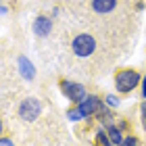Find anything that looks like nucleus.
<instances>
[{
	"instance_id": "obj_1",
	"label": "nucleus",
	"mask_w": 146,
	"mask_h": 146,
	"mask_svg": "<svg viewBox=\"0 0 146 146\" xmlns=\"http://www.w3.org/2000/svg\"><path fill=\"white\" fill-rule=\"evenodd\" d=\"M142 82V75L136 69H119L115 73V90L119 94H127V92L136 90Z\"/></svg>"
},
{
	"instance_id": "obj_2",
	"label": "nucleus",
	"mask_w": 146,
	"mask_h": 146,
	"mask_svg": "<svg viewBox=\"0 0 146 146\" xmlns=\"http://www.w3.org/2000/svg\"><path fill=\"white\" fill-rule=\"evenodd\" d=\"M71 50H73V54L79 56V58H86V56L94 54V50H96L94 36H90V34H77L75 38L71 40Z\"/></svg>"
},
{
	"instance_id": "obj_3",
	"label": "nucleus",
	"mask_w": 146,
	"mask_h": 146,
	"mask_svg": "<svg viewBox=\"0 0 146 146\" xmlns=\"http://www.w3.org/2000/svg\"><path fill=\"white\" fill-rule=\"evenodd\" d=\"M42 115V102L38 100V98L34 96H29V98H25V100L19 104V117L23 119V121H36V119Z\"/></svg>"
},
{
	"instance_id": "obj_4",
	"label": "nucleus",
	"mask_w": 146,
	"mask_h": 146,
	"mask_svg": "<svg viewBox=\"0 0 146 146\" xmlns=\"http://www.w3.org/2000/svg\"><path fill=\"white\" fill-rule=\"evenodd\" d=\"M61 92H63V96L67 98L69 102H75V104H79L86 96H88V92H86V88H84L82 84L69 82V79L61 82Z\"/></svg>"
},
{
	"instance_id": "obj_5",
	"label": "nucleus",
	"mask_w": 146,
	"mask_h": 146,
	"mask_svg": "<svg viewBox=\"0 0 146 146\" xmlns=\"http://www.w3.org/2000/svg\"><path fill=\"white\" fill-rule=\"evenodd\" d=\"M100 107H102V100H100L98 96H92V94H88L82 102L77 104V109L82 111V115H84L86 119H88V117H94L96 113L100 111Z\"/></svg>"
},
{
	"instance_id": "obj_6",
	"label": "nucleus",
	"mask_w": 146,
	"mask_h": 146,
	"mask_svg": "<svg viewBox=\"0 0 146 146\" xmlns=\"http://www.w3.org/2000/svg\"><path fill=\"white\" fill-rule=\"evenodd\" d=\"M50 31H52V19L46 15H38L34 21V34L38 38H46Z\"/></svg>"
},
{
	"instance_id": "obj_7",
	"label": "nucleus",
	"mask_w": 146,
	"mask_h": 146,
	"mask_svg": "<svg viewBox=\"0 0 146 146\" xmlns=\"http://www.w3.org/2000/svg\"><path fill=\"white\" fill-rule=\"evenodd\" d=\"M17 67H19V73H21L23 79L31 82V79L36 77V67H34V63H31L25 54H21V56L17 58Z\"/></svg>"
},
{
	"instance_id": "obj_8",
	"label": "nucleus",
	"mask_w": 146,
	"mask_h": 146,
	"mask_svg": "<svg viewBox=\"0 0 146 146\" xmlns=\"http://www.w3.org/2000/svg\"><path fill=\"white\" fill-rule=\"evenodd\" d=\"M117 9V0H92V11L98 15H109Z\"/></svg>"
},
{
	"instance_id": "obj_9",
	"label": "nucleus",
	"mask_w": 146,
	"mask_h": 146,
	"mask_svg": "<svg viewBox=\"0 0 146 146\" xmlns=\"http://www.w3.org/2000/svg\"><path fill=\"white\" fill-rule=\"evenodd\" d=\"M107 134H109L111 142L115 144V146H121V142H123V134H121V127H119V125L109 123V125H107Z\"/></svg>"
},
{
	"instance_id": "obj_10",
	"label": "nucleus",
	"mask_w": 146,
	"mask_h": 146,
	"mask_svg": "<svg viewBox=\"0 0 146 146\" xmlns=\"http://www.w3.org/2000/svg\"><path fill=\"white\" fill-rule=\"evenodd\" d=\"M96 117H98V121L100 123H104V125H109L111 121H113V113H111V107H100V111L96 113Z\"/></svg>"
},
{
	"instance_id": "obj_11",
	"label": "nucleus",
	"mask_w": 146,
	"mask_h": 146,
	"mask_svg": "<svg viewBox=\"0 0 146 146\" xmlns=\"http://www.w3.org/2000/svg\"><path fill=\"white\" fill-rule=\"evenodd\" d=\"M96 144H100V146H115V144L111 142L107 129H98V131H96Z\"/></svg>"
},
{
	"instance_id": "obj_12",
	"label": "nucleus",
	"mask_w": 146,
	"mask_h": 146,
	"mask_svg": "<svg viewBox=\"0 0 146 146\" xmlns=\"http://www.w3.org/2000/svg\"><path fill=\"white\" fill-rule=\"evenodd\" d=\"M67 117H69V121H79V119H84V115H82V111H79L77 107H75V109H69V113H67Z\"/></svg>"
},
{
	"instance_id": "obj_13",
	"label": "nucleus",
	"mask_w": 146,
	"mask_h": 146,
	"mask_svg": "<svg viewBox=\"0 0 146 146\" xmlns=\"http://www.w3.org/2000/svg\"><path fill=\"white\" fill-rule=\"evenodd\" d=\"M121 146H140V140L136 136H127V138H123Z\"/></svg>"
},
{
	"instance_id": "obj_14",
	"label": "nucleus",
	"mask_w": 146,
	"mask_h": 146,
	"mask_svg": "<svg viewBox=\"0 0 146 146\" xmlns=\"http://www.w3.org/2000/svg\"><path fill=\"white\" fill-rule=\"evenodd\" d=\"M104 102H107V107H111V109H117V107H119V98H117L115 94H109Z\"/></svg>"
},
{
	"instance_id": "obj_15",
	"label": "nucleus",
	"mask_w": 146,
	"mask_h": 146,
	"mask_svg": "<svg viewBox=\"0 0 146 146\" xmlns=\"http://www.w3.org/2000/svg\"><path fill=\"white\" fill-rule=\"evenodd\" d=\"M140 117H142V125H144V129H146V100L140 104Z\"/></svg>"
},
{
	"instance_id": "obj_16",
	"label": "nucleus",
	"mask_w": 146,
	"mask_h": 146,
	"mask_svg": "<svg viewBox=\"0 0 146 146\" xmlns=\"http://www.w3.org/2000/svg\"><path fill=\"white\" fill-rule=\"evenodd\" d=\"M0 146H15V142L9 140V138H0Z\"/></svg>"
},
{
	"instance_id": "obj_17",
	"label": "nucleus",
	"mask_w": 146,
	"mask_h": 146,
	"mask_svg": "<svg viewBox=\"0 0 146 146\" xmlns=\"http://www.w3.org/2000/svg\"><path fill=\"white\" fill-rule=\"evenodd\" d=\"M142 98H144V100H146V75H142Z\"/></svg>"
},
{
	"instance_id": "obj_18",
	"label": "nucleus",
	"mask_w": 146,
	"mask_h": 146,
	"mask_svg": "<svg viewBox=\"0 0 146 146\" xmlns=\"http://www.w3.org/2000/svg\"><path fill=\"white\" fill-rule=\"evenodd\" d=\"M6 13H9V9H6V6H4V4H0V17H4V15H6Z\"/></svg>"
},
{
	"instance_id": "obj_19",
	"label": "nucleus",
	"mask_w": 146,
	"mask_h": 146,
	"mask_svg": "<svg viewBox=\"0 0 146 146\" xmlns=\"http://www.w3.org/2000/svg\"><path fill=\"white\" fill-rule=\"evenodd\" d=\"M0 136H2V119H0Z\"/></svg>"
}]
</instances>
